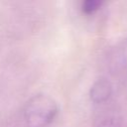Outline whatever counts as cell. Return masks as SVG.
<instances>
[{"instance_id":"6da1fadb","label":"cell","mask_w":127,"mask_h":127,"mask_svg":"<svg viewBox=\"0 0 127 127\" xmlns=\"http://www.w3.org/2000/svg\"><path fill=\"white\" fill-rule=\"evenodd\" d=\"M59 111L56 100L46 93L31 96L24 104L21 119L23 127H48Z\"/></svg>"},{"instance_id":"7a4b0ae2","label":"cell","mask_w":127,"mask_h":127,"mask_svg":"<svg viewBox=\"0 0 127 127\" xmlns=\"http://www.w3.org/2000/svg\"><path fill=\"white\" fill-rule=\"evenodd\" d=\"M111 83L106 78H99L92 84L89 91V95L93 102L101 103L109 98V96L111 95Z\"/></svg>"},{"instance_id":"3957f363","label":"cell","mask_w":127,"mask_h":127,"mask_svg":"<svg viewBox=\"0 0 127 127\" xmlns=\"http://www.w3.org/2000/svg\"><path fill=\"white\" fill-rule=\"evenodd\" d=\"M110 64L115 70L122 69L127 65V39L119 43L111 54Z\"/></svg>"},{"instance_id":"277c9868","label":"cell","mask_w":127,"mask_h":127,"mask_svg":"<svg viewBox=\"0 0 127 127\" xmlns=\"http://www.w3.org/2000/svg\"><path fill=\"white\" fill-rule=\"evenodd\" d=\"M101 4H102V2L99 0H85L82 2L81 9L84 13L91 14V13L95 12L101 6Z\"/></svg>"},{"instance_id":"5b68a950","label":"cell","mask_w":127,"mask_h":127,"mask_svg":"<svg viewBox=\"0 0 127 127\" xmlns=\"http://www.w3.org/2000/svg\"><path fill=\"white\" fill-rule=\"evenodd\" d=\"M96 127H121V126L117 121H115L113 119H108V120H105V121L101 122Z\"/></svg>"}]
</instances>
